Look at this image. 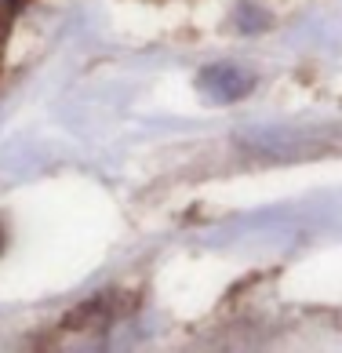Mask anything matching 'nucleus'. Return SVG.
I'll return each mask as SVG.
<instances>
[{
  "label": "nucleus",
  "mask_w": 342,
  "mask_h": 353,
  "mask_svg": "<svg viewBox=\"0 0 342 353\" xmlns=\"http://www.w3.org/2000/svg\"><path fill=\"white\" fill-rule=\"evenodd\" d=\"M204 88L215 91L219 99H237V95H244V91L252 88V81L241 77V73H233V70H212L204 77Z\"/></svg>",
  "instance_id": "nucleus-1"
},
{
  "label": "nucleus",
  "mask_w": 342,
  "mask_h": 353,
  "mask_svg": "<svg viewBox=\"0 0 342 353\" xmlns=\"http://www.w3.org/2000/svg\"><path fill=\"white\" fill-rule=\"evenodd\" d=\"M0 248H4V233H0Z\"/></svg>",
  "instance_id": "nucleus-2"
}]
</instances>
